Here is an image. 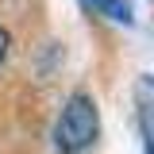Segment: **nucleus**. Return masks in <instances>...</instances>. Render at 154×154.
<instances>
[{
  "mask_svg": "<svg viewBox=\"0 0 154 154\" xmlns=\"http://www.w3.org/2000/svg\"><path fill=\"white\" fill-rule=\"evenodd\" d=\"M100 135V112H96L93 96L89 93H73L66 100V108L58 116V127H54V143L62 154H81L89 150Z\"/></svg>",
  "mask_w": 154,
  "mask_h": 154,
  "instance_id": "nucleus-1",
  "label": "nucleus"
},
{
  "mask_svg": "<svg viewBox=\"0 0 154 154\" xmlns=\"http://www.w3.org/2000/svg\"><path fill=\"white\" fill-rule=\"evenodd\" d=\"M85 8H93V12H100V16L116 19V23H131V0H85Z\"/></svg>",
  "mask_w": 154,
  "mask_h": 154,
  "instance_id": "nucleus-2",
  "label": "nucleus"
},
{
  "mask_svg": "<svg viewBox=\"0 0 154 154\" xmlns=\"http://www.w3.org/2000/svg\"><path fill=\"white\" fill-rule=\"evenodd\" d=\"M139 123H143V146H146V154H154V104L139 112Z\"/></svg>",
  "mask_w": 154,
  "mask_h": 154,
  "instance_id": "nucleus-3",
  "label": "nucleus"
},
{
  "mask_svg": "<svg viewBox=\"0 0 154 154\" xmlns=\"http://www.w3.org/2000/svg\"><path fill=\"white\" fill-rule=\"evenodd\" d=\"M8 46H12V35H8V31H4V27H0V62H4V58H8Z\"/></svg>",
  "mask_w": 154,
  "mask_h": 154,
  "instance_id": "nucleus-4",
  "label": "nucleus"
},
{
  "mask_svg": "<svg viewBox=\"0 0 154 154\" xmlns=\"http://www.w3.org/2000/svg\"><path fill=\"white\" fill-rule=\"evenodd\" d=\"M150 85H154V77H150Z\"/></svg>",
  "mask_w": 154,
  "mask_h": 154,
  "instance_id": "nucleus-5",
  "label": "nucleus"
}]
</instances>
